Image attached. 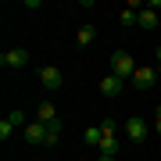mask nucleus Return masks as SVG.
<instances>
[{"label":"nucleus","instance_id":"nucleus-3","mask_svg":"<svg viewBox=\"0 0 161 161\" xmlns=\"http://www.w3.org/2000/svg\"><path fill=\"white\" fill-rule=\"evenodd\" d=\"M122 129H125V136L132 140V143H143L147 132H150V122L140 118V115H132V118H125V125H122Z\"/></svg>","mask_w":161,"mask_h":161},{"label":"nucleus","instance_id":"nucleus-9","mask_svg":"<svg viewBox=\"0 0 161 161\" xmlns=\"http://www.w3.org/2000/svg\"><path fill=\"white\" fill-rule=\"evenodd\" d=\"M25 140L29 143H47V125L43 122H29L25 125Z\"/></svg>","mask_w":161,"mask_h":161},{"label":"nucleus","instance_id":"nucleus-12","mask_svg":"<svg viewBox=\"0 0 161 161\" xmlns=\"http://www.w3.org/2000/svg\"><path fill=\"white\" fill-rule=\"evenodd\" d=\"M100 140H104L100 125H90L86 132H82V143H86V147H93V150H100Z\"/></svg>","mask_w":161,"mask_h":161},{"label":"nucleus","instance_id":"nucleus-7","mask_svg":"<svg viewBox=\"0 0 161 161\" xmlns=\"http://www.w3.org/2000/svg\"><path fill=\"white\" fill-rule=\"evenodd\" d=\"M122 86H125V82H122L118 75H111V72L100 79V93H104V97H118V93H122Z\"/></svg>","mask_w":161,"mask_h":161},{"label":"nucleus","instance_id":"nucleus-16","mask_svg":"<svg viewBox=\"0 0 161 161\" xmlns=\"http://www.w3.org/2000/svg\"><path fill=\"white\" fill-rule=\"evenodd\" d=\"M7 118H11V125H22V122H25V115H22V111H11Z\"/></svg>","mask_w":161,"mask_h":161},{"label":"nucleus","instance_id":"nucleus-4","mask_svg":"<svg viewBox=\"0 0 161 161\" xmlns=\"http://www.w3.org/2000/svg\"><path fill=\"white\" fill-rule=\"evenodd\" d=\"M40 82H43V90L58 93V90L64 86V72H61V68H54V64H43V68H40Z\"/></svg>","mask_w":161,"mask_h":161},{"label":"nucleus","instance_id":"nucleus-8","mask_svg":"<svg viewBox=\"0 0 161 161\" xmlns=\"http://www.w3.org/2000/svg\"><path fill=\"white\" fill-rule=\"evenodd\" d=\"M36 122H43V125L58 122V108H54V100H43L40 108H36Z\"/></svg>","mask_w":161,"mask_h":161},{"label":"nucleus","instance_id":"nucleus-15","mask_svg":"<svg viewBox=\"0 0 161 161\" xmlns=\"http://www.w3.org/2000/svg\"><path fill=\"white\" fill-rule=\"evenodd\" d=\"M11 132H14L11 118H4V122H0V140H4V143H7V140H11Z\"/></svg>","mask_w":161,"mask_h":161},{"label":"nucleus","instance_id":"nucleus-1","mask_svg":"<svg viewBox=\"0 0 161 161\" xmlns=\"http://www.w3.org/2000/svg\"><path fill=\"white\" fill-rule=\"evenodd\" d=\"M111 75H118L122 82L136 75V61H132L129 50H115V54H111Z\"/></svg>","mask_w":161,"mask_h":161},{"label":"nucleus","instance_id":"nucleus-11","mask_svg":"<svg viewBox=\"0 0 161 161\" xmlns=\"http://www.w3.org/2000/svg\"><path fill=\"white\" fill-rule=\"evenodd\" d=\"M93 40H97V29H93L90 22H82V25H79V32H75V43H79V47H90Z\"/></svg>","mask_w":161,"mask_h":161},{"label":"nucleus","instance_id":"nucleus-18","mask_svg":"<svg viewBox=\"0 0 161 161\" xmlns=\"http://www.w3.org/2000/svg\"><path fill=\"white\" fill-rule=\"evenodd\" d=\"M154 58H158V61H161V43H158V47H154Z\"/></svg>","mask_w":161,"mask_h":161},{"label":"nucleus","instance_id":"nucleus-13","mask_svg":"<svg viewBox=\"0 0 161 161\" xmlns=\"http://www.w3.org/2000/svg\"><path fill=\"white\" fill-rule=\"evenodd\" d=\"M61 129H64V122L58 118V122H50V125H47V147H54L58 143V136H61Z\"/></svg>","mask_w":161,"mask_h":161},{"label":"nucleus","instance_id":"nucleus-10","mask_svg":"<svg viewBox=\"0 0 161 161\" xmlns=\"http://www.w3.org/2000/svg\"><path fill=\"white\" fill-rule=\"evenodd\" d=\"M158 11H154V7H150V4H143V11H140V29H158Z\"/></svg>","mask_w":161,"mask_h":161},{"label":"nucleus","instance_id":"nucleus-14","mask_svg":"<svg viewBox=\"0 0 161 161\" xmlns=\"http://www.w3.org/2000/svg\"><path fill=\"white\" fill-rule=\"evenodd\" d=\"M118 22L125 25V29H129V25H140V11H132V7H125V11L118 14Z\"/></svg>","mask_w":161,"mask_h":161},{"label":"nucleus","instance_id":"nucleus-5","mask_svg":"<svg viewBox=\"0 0 161 161\" xmlns=\"http://www.w3.org/2000/svg\"><path fill=\"white\" fill-rule=\"evenodd\" d=\"M0 64H4V68H25V64H29V50H25V47H11V50L0 54Z\"/></svg>","mask_w":161,"mask_h":161},{"label":"nucleus","instance_id":"nucleus-17","mask_svg":"<svg viewBox=\"0 0 161 161\" xmlns=\"http://www.w3.org/2000/svg\"><path fill=\"white\" fill-rule=\"evenodd\" d=\"M154 132L161 136V104H158V111H154Z\"/></svg>","mask_w":161,"mask_h":161},{"label":"nucleus","instance_id":"nucleus-6","mask_svg":"<svg viewBox=\"0 0 161 161\" xmlns=\"http://www.w3.org/2000/svg\"><path fill=\"white\" fill-rule=\"evenodd\" d=\"M158 79H161V75H158V68H136V75H132V86H136L140 93H147Z\"/></svg>","mask_w":161,"mask_h":161},{"label":"nucleus","instance_id":"nucleus-2","mask_svg":"<svg viewBox=\"0 0 161 161\" xmlns=\"http://www.w3.org/2000/svg\"><path fill=\"white\" fill-rule=\"evenodd\" d=\"M100 132H104V140H100V154L115 158V154H118V122H115V118H104V122H100Z\"/></svg>","mask_w":161,"mask_h":161},{"label":"nucleus","instance_id":"nucleus-20","mask_svg":"<svg viewBox=\"0 0 161 161\" xmlns=\"http://www.w3.org/2000/svg\"><path fill=\"white\" fill-rule=\"evenodd\" d=\"M158 29H161V18H158Z\"/></svg>","mask_w":161,"mask_h":161},{"label":"nucleus","instance_id":"nucleus-19","mask_svg":"<svg viewBox=\"0 0 161 161\" xmlns=\"http://www.w3.org/2000/svg\"><path fill=\"white\" fill-rule=\"evenodd\" d=\"M154 68H158V75H161V61H158V64H154Z\"/></svg>","mask_w":161,"mask_h":161}]
</instances>
